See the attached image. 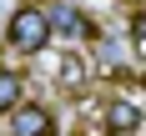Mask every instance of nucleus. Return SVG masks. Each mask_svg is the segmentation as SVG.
I'll return each instance as SVG.
<instances>
[{
    "label": "nucleus",
    "mask_w": 146,
    "mask_h": 136,
    "mask_svg": "<svg viewBox=\"0 0 146 136\" xmlns=\"http://www.w3.org/2000/svg\"><path fill=\"white\" fill-rule=\"evenodd\" d=\"M30 71L40 76V81H50V86H60L66 96H86L91 86V60L76 50V45H45V50H35L30 56Z\"/></svg>",
    "instance_id": "f257e3e1"
},
{
    "label": "nucleus",
    "mask_w": 146,
    "mask_h": 136,
    "mask_svg": "<svg viewBox=\"0 0 146 136\" xmlns=\"http://www.w3.org/2000/svg\"><path fill=\"white\" fill-rule=\"evenodd\" d=\"M5 45H15L20 56H35L50 45V25H45V5H20L5 25Z\"/></svg>",
    "instance_id": "f03ea898"
},
{
    "label": "nucleus",
    "mask_w": 146,
    "mask_h": 136,
    "mask_svg": "<svg viewBox=\"0 0 146 136\" xmlns=\"http://www.w3.org/2000/svg\"><path fill=\"white\" fill-rule=\"evenodd\" d=\"M45 25H50V40H56V35H66L60 45H81V40H96V25H91L86 15L76 10L71 0H60V5H50V10H45Z\"/></svg>",
    "instance_id": "7ed1b4c3"
},
{
    "label": "nucleus",
    "mask_w": 146,
    "mask_h": 136,
    "mask_svg": "<svg viewBox=\"0 0 146 136\" xmlns=\"http://www.w3.org/2000/svg\"><path fill=\"white\" fill-rule=\"evenodd\" d=\"M101 121H106V136H136L141 131V106L131 96H111V101H101Z\"/></svg>",
    "instance_id": "20e7f679"
},
{
    "label": "nucleus",
    "mask_w": 146,
    "mask_h": 136,
    "mask_svg": "<svg viewBox=\"0 0 146 136\" xmlns=\"http://www.w3.org/2000/svg\"><path fill=\"white\" fill-rule=\"evenodd\" d=\"M10 136H56V116L45 106H15L10 111Z\"/></svg>",
    "instance_id": "39448f33"
},
{
    "label": "nucleus",
    "mask_w": 146,
    "mask_h": 136,
    "mask_svg": "<svg viewBox=\"0 0 146 136\" xmlns=\"http://www.w3.org/2000/svg\"><path fill=\"white\" fill-rule=\"evenodd\" d=\"M71 136H106V121H101V101H81V121L71 126Z\"/></svg>",
    "instance_id": "423d86ee"
},
{
    "label": "nucleus",
    "mask_w": 146,
    "mask_h": 136,
    "mask_svg": "<svg viewBox=\"0 0 146 136\" xmlns=\"http://www.w3.org/2000/svg\"><path fill=\"white\" fill-rule=\"evenodd\" d=\"M20 96H25V81H20L15 71H0V116H5V111H15V106H20Z\"/></svg>",
    "instance_id": "0eeeda50"
}]
</instances>
